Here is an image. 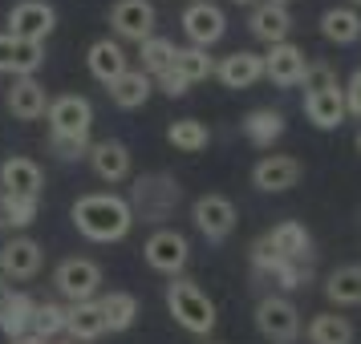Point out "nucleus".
I'll list each match as a JSON object with an SVG mask.
<instances>
[{
	"label": "nucleus",
	"instance_id": "423d86ee",
	"mask_svg": "<svg viewBox=\"0 0 361 344\" xmlns=\"http://www.w3.org/2000/svg\"><path fill=\"white\" fill-rule=\"evenodd\" d=\"M142 255L154 272H163V276H183V267L191 260V243H187V235H179L175 227H159L150 235L147 243H142Z\"/></svg>",
	"mask_w": 361,
	"mask_h": 344
},
{
	"label": "nucleus",
	"instance_id": "b1692460",
	"mask_svg": "<svg viewBox=\"0 0 361 344\" xmlns=\"http://www.w3.org/2000/svg\"><path fill=\"white\" fill-rule=\"evenodd\" d=\"M268 243H272V251L276 255H284V260H309L312 251V239L309 231H305V223H296V219H284V223H276V227L264 235Z\"/></svg>",
	"mask_w": 361,
	"mask_h": 344
},
{
	"label": "nucleus",
	"instance_id": "4c0bfd02",
	"mask_svg": "<svg viewBox=\"0 0 361 344\" xmlns=\"http://www.w3.org/2000/svg\"><path fill=\"white\" fill-rule=\"evenodd\" d=\"M4 198V215H8V227H29L37 219V198H13V195H0Z\"/></svg>",
	"mask_w": 361,
	"mask_h": 344
},
{
	"label": "nucleus",
	"instance_id": "412c9836",
	"mask_svg": "<svg viewBox=\"0 0 361 344\" xmlns=\"http://www.w3.org/2000/svg\"><path fill=\"white\" fill-rule=\"evenodd\" d=\"M49 101L53 98L45 94V85L37 82V77H13V89H8V110H13V117L37 122V117H45Z\"/></svg>",
	"mask_w": 361,
	"mask_h": 344
},
{
	"label": "nucleus",
	"instance_id": "ddd939ff",
	"mask_svg": "<svg viewBox=\"0 0 361 344\" xmlns=\"http://www.w3.org/2000/svg\"><path fill=\"white\" fill-rule=\"evenodd\" d=\"M41 186H45V174L33 158L25 154H13L8 163L0 166V195H13V198H37L41 203Z\"/></svg>",
	"mask_w": 361,
	"mask_h": 344
},
{
	"label": "nucleus",
	"instance_id": "1a4fd4ad",
	"mask_svg": "<svg viewBox=\"0 0 361 344\" xmlns=\"http://www.w3.org/2000/svg\"><path fill=\"white\" fill-rule=\"evenodd\" d=\"M53 29H57V13H53V4H45V0H20V4H13V13H8V37H17V41L45 45V37Z\"/></svg>",
	"mask_w": 361,
	"mask_h": 344
},
{
	"label": "nucleus",
	"instance_id": "bb28decb",
	"mask_svg": "<svg viewBox=\"0 0 361 344\" xmlns=\"http://www.w3.org/2000/svg\"><path fill=\"white\" fill-rule=\"evenodd\" d=\"M66 336H69V340H98V336H106V320H102L98 300H85V304H69Z\"/></svg>",
	"mask_w": 361,
	"mask_h": 344
},
{
	"label": "nucleus",
	"instance_id": "de8ad7c7",
	"mask_svg": "<svg viewBox=\"0 0 361 344\" xmlns=\"http://www.w3.org/2000/svg\"><path fill=\"white\" fill-rule=\"evenodd\" d=\"M353 8H361V0H353Z\"/></svg>",
	"mask_w": 361,
	"mask_h": 344
},
{
	"label": "nucleus",
	"instance_id": "aec40b11",
	"mask_svg": "<svg viewBox=\"0 0 361 344\" xmlns=\"http://www.w3.org/2000/svg\"><path fill=\"white\" fill-rule=\"evenodd\" d=\"M41 272V247L33 239H8L0 247V279H33Z\"/></svg>",
	"mask_w": 361,
	"mask_h": 344
},
{
	"label": "nucleus",
	"instance_id": "9d476101",
	"mask_svg": "<svg viewBox=\"0 0 361 344\" xmlns=\"http://www.w3.org/2000/svg\"><path fill=\"white\" fill-rule=\"evenodd\" d=\"M110 29L122 41H150L154 37V4L150 0H118L110 8Z\"/></svg>",
	"mask_w": 361,
	"mask_h": 344
},
{
	"label": "nucleus",
	"instance_id": "79ce46f5",
	"mask_svg": "<svg viewBox=\"0 0 361 344\" xmlns=\"http://www.w3.org/2000/svg\"><path fill=\"white\" fill-rule=\"evenodd\" d=\"M341 94H345V110H349V114L361 122V69L349 77V85H345Z\"/></svg>",
	"mask_w": 361,
	"mask_h": 344
},
{
	"label": "nucleus",
	"instance_id": "2eb2a0df",
	"mask_svg": "<svg viewBox=\"0 0 361 344\" xmlns=\"http://www.w3.org/2000/svg\"><path fill=\"white\" fill-rule=\"evenodd\" d=\"M296 179H300V163L293 154H268L252 166V182L256 191H268V195H280V191H293Z\"/></svg>",
	"mask_w": 361,
	"mask_h": 344
},
{
	"label": "nucleus",
	"instance_id": "4be33fe9",
	"mask_svg": "<svg viewBox=\"0 0 361 344\" xmlns=\"http://www.w3.org/2000/svg\"><path fill=\"white\" fill-rule=\"evenodd\" d=\"M33 316H37V300L29 292H8V300L0 304V332L8 340L33 336Z\"/></svg>",
	"mask_w": 361,
	"mask_h": 344
},
{
	"label": "nucleus",
	"instance_id": "8fccbe9b",
	"mask_svg": "<svg viewBox=\"0 0 361 344\" xmlns=\"http://www.w3.org/2000/svg\"><path fill=\"white\" fill-rule=\"evenodd\" d=\"M207 344H219V340H207Z\"/></svg>",
	"mask_w": 361,
	"mask_h": 344
},
{
	"label": "nucleus",
	"instance_id": "7ed1b4c3",
	"mask_svg": "<svg viewBox=\"0 0 361 344\" xmlns=\"http://www.w3.org/2000/svg\"><path fill=\"white\" fill-rule=\"evenodd\" d=\"M166 308L175 316V324L195 332V336H207L215 328V304L207 300V292H199L195 279L175 276L166 284Z\"/></svg>",
	"mask_w": 361,
	"mask_h": 344
},
{
	"label": "nucleus",
	"instance_id": "9b49d317",
	"mask_svg": "<svg viewBox=\"0 0 361 344\" xmlns=\"http://www.w3.org/2000/svg\"><path fill=\"white\" fill-rule=\"evenodd\" d=\"M191 219H195V227L219 243V239H228L231 231H235V203L224 195H203L195 198V207H191Z\"/></svg>",
	"mask_w": 361,
	"mask_h": 344
},
{
	"label": "nucleus",
	"instance_id": "a18cd8bd",
	"mask_svg": "<svg viewBox=\"0 0 361 344\" xmlns=\"http://www.w3.org/2000/svg\"><path fill=\"white\" fill-rule=\"evenodd\" d=\"M231 4H260V0H231Z\"/></svg>",
	"mask_w": 361,
	"mask_h": 344
},
{
	"label": "nucleus",
	"instance_id": "20e7f679",
	"mask_svg": "<svg viewBox=\"0 0 361 344\" xmlns=\"http://www.w3.org/2000/svg\"><path fill=\"white\" fill-rule=\"evenodd\" d=\"M53 288L66 295L69 304H85V300H98L102 288V267L85 255H69V260L57 263L53 272Z\"/></svg>",
	"mask_w": 361,
	"mask_h": 344
},
{
	"label": "nucleus",
	"instance_id": "c03bdc74",
	"mask_svg": "<svg viewBox=\"0 0 361 344\" xmlns=\"http://www.w3.org/2000/svg\"><path fill=\"white\" fill-rule=\"evenodd\" d=\"M4 300H8V288H4V279H0V304H4Z\"/></svg>",
	"mask_w": 361,
	"mask_h": 344
},
{
	"label": "nucleus",
	"instance_id": "ea45409f",
	"mask_svg": "<svg viewBox=\"0 0 361 344\" xmlns=\"http://www.w3.org/2000/svg\"><path fill=\"white\" fill-rule=\"evenodd\" d=\"M247 255H252V267H256L260 276H272L280 263H284V255H276V251H272V243H268L264 235L256 239V243H252V251H247Z\"/></svg>",
	"mask_w": 361,
	"mask_h": 344
},
{
	"label": "nucleus",
	"instance_id": "7c9ffc66",
	"mask_svg": "<svg viewBox=\"0 0 361 344\" xmlns=\"http://www.w3.org/2000/svg\"><path fill=\"white\" fill-rule=\"evenodd\" d=\"M175 53H179V45L171 37H150V41L138 45V69L147 77H163L166 69L175 65Z\"/></svg>",
	"mask_w": 361,
	"mask_h": 344
},
{
	"label": "nucleus",
	"instance_id": "c85d7f7f",
	"mask_svg": "<svg viewBox=\"0 0 361 344\" xmlns=\"http://www.w3.org/2000/svg\"><path fill=\"white\" fill-rule=\"evenodd\" d=\"M321 37L333 45H353L361 37V13L357 8H325L321 17Z\"/></svg>",
	"mask_w": 361,
	"mask_h": 344
},
{
	"label": "nucleus",
	"instance_id": "2f4dec72",
	"mask_svg": "<svg viewBox=\"0 0 361 344\" xmlns=\"http://www.w3.org/2000/svg\"><path fill=\"white\" fill-rule=\"evenodd\" d=\"M166 142L175 150H183V154H199V150H207V142H212V130L199 117H179V122L166 126Z\"/></svg>",
	"mask_w": 361,
	"mask_h": 344
},
{
	"label": "nucleus",
	"instance_id": "393cba45",
	"mask_svg": "<svg viewBox=\"0 0 361 344\" xmlns=\"http://www.w3.org/2000/svg\"><path fill=\"white\" fill-rule=\"evenodd\" d=\"M154 94V77H147L142 69H126L118 82H110V101L122 110H138L147 106V98Z\"/></svg>",
	"mask_w": 361,
	"mask_h": 344
},
{
	"label": "nucleus",
	"instance_id": "e433bc0d",
	"mask_svg": "<svg viewBox=\"0 0 361 344\" xmlns=\"http://www.w3.org/2000/svg\"><path fill=\"white\" fill-rule=\"evenodd\" d=\"M305 94H325V89H341V82H337V69L325 65V61H309V69H305Z\"/></svg>",
	"mask_w": 361,
	"mask_h": 344
},
{
	"label": "nucleus",
	"instance_id": "f8f14e48",
	"mask_svg": "<svg viewBox=\"0 0 361 344\" xmlns=\"http://www.w3.org/2000/svg\"><path fill=\"white\" fill-rule=\"evenodd\" d=\"M305 69H309V61H305V53L296 49L293 41L268 45V53H264V77H268L272 85H280V89L300 85L305 82Z\"/></svg>",
	"mask_w": 361,
	"mask_h": 344
},
{
	"label": "nucleus",
	"instance_id": "5701e85b",
	"mask_svg": "<svg viewBox=\"0 0 361 344\" xmlns=\"http://www.w3.org/2000/svg\"><path fill=\"white\" fill-rule=\"evenodd\" d=\"M305 117L317 130H337L349 110H345V94L341 89H325V94H305Z\"/></svg>",
	"mask_w": 361,
	"mask_h": 344
},
{
	"label": "nucleus",
	"instance_id": "c9c22d12",
	"mask_svg": "<svg viewBox=\"0 0 361 344\" xmlns=\"http://www.w3.org/2000/svg\"><path fill=\"white\" fill-rule=\"evenodd\" d=\"M272 279H276L284 292H296V288H305L312 279V263L309 260H284L276 272H272Z\"/></svg>",
	"mask_w": 361,
	"mask_h": 344
},
{
	"label": "nucleus",
	"instance_id": "39448f33",
	"mask_svg": "<svg viewBox=\"0 0 361 344\" xmlns=\"http://www.w3.org/2000/svg\"><path fill=\"white\" fill-rule=\"evenodd\" d=\"M256 328H260L264 340L272 344H293L300 336V312H296L293 300L284 295H264L256 304Z\"/></svg>",
	"mask_w": 361,
	"mask_h": 344
},
{
	"label": "nucleus",
	"instance_id": "f704fd0d",
	"mask_svg": "<svg viewBox=\"0 0 361 344\" xmlns=\"http://www.w3.org/2000/svg\"><path fill=\"white\" fill-rule=\"evenodd\" d=\"M66 320H69V308L66 304H37V316H33V336L37 340H57V336H66Z\"/></svg>",
	"mask_w": 361,
	"mask_h": 344
},
{
	"label": "nucleus",
	"instance_id": "f3484780",
	"mask_svg": "<svg viewBox=\"0 0 361 344\" xmlns=\"http://www.w3.org/2000/svg\"><path fill=\"white\" fill-rule=\"evenodd\" d=\"M215 77L228 89H252L264 77V53H247V49L228 53L224 61H215Z\"/></svg>",
	"mask_w": 361,
	"mask_h": 344
},
{
	"label": "nucleus",
	"instance_id": "4468645a",
	"mask_svg": "<svg viewBox=\"0 0 361 344\" xmlns=\"http://www.w3.org/2000/svg\"><path fill=\"white\" fill-rule=\"evenodd\" d=\"M247 29H252V37H256V41H264V45H284V41H288V33H293V13H288V4L260 0V4H252Z\"/></svg>",
	"mask_w": 361,
	"mask_h": 344
},
{
	"label": "nucleus",
	"instance_id": "a211bd4d",
	"mask_svg": "<svg viewBox=\"0 0 361 344\" xmlns=\"http://www.w3.org/2000/svg\"><path fill=\"white\" fill-rule=\"evenodd\" d=\"M85 65H90V73H94L102 85H110V82H118V77L130 69V53L122 49V41L102 37V41H94V45H90V53H85Z\"/></svg>",
	"mask_w": 361,
	"mask_h": 344
},
{
	"label": "nucleus",
	"instance_id": "cd10ccee",
	"mask_svg": "<svg viewBox=\"0 0 361 344\" xmlns=\"http://www.w3.org/2000/svg\"><path fill=\"white\" fill-rule=\"evenodd\" d=\"M102 320H106V332H126V328L138 320V300L130 292H106L98 295Z\"/></svg>",
	"mask_w": 361,
	"mask_h": 344
},
{
	"label": "nucleus",
	"instance_id": "a19ab883",
	"mask_svg": "<svg viewBox=\"0 0 361 344\" xmlns=\"http://www.w3.org/2000/svg\"><path fill=\"white\" fill-rule=\"evenodd\" d=\"M154 85L163 89L166 98H187V89H191V85L183 82V77H179V73H175V69H166L163 77H154Z\"/></svg>",
	"mask_w": 361,
	"mask_h": 344
},
{
	"label": "nucleus",
	"instance_id": "09e8293b",
	"mask_svg": "<svg viewBox=\"0 0 361 344\" xmlns=\"http://www.w3.org/2000/svg\"><path fill=\"white\" fill-rule=\"evenodd\" d=\"M357 150H361V134H357Z\"/></svg>",
	"mask_w": 361,
	"mask_h": 344
},
{
	"label": "nucleus",
	"instance_id": "dca6fc26",
	"mask_svg": "<svg viewBox=\"0 0 361 344\" xmlns=\"http://www.w3.org/2000/svg\"><path fill=\"white\" fill-rule=\"evenodd\" d=\"M45 61V45L37 41H17V37L0 33V73H13V77H33Z\"/></svg>",
	"mask_w": 361,
	"mask_h": 344
},
{
	"label": "nucleus",
	"instance_id": "58836bf2",
	"mask_svg": "<svg viewBox=\"0 0 361 344\" xmlns=\"http://www.w3.org/2000/svg\"><path fill=\"white\" fill-rule=\"evenodd\" d=\"M90 138H61V134H49V150L57 154V158H66V163H73V158H85L90 154Z\"/></svg>",
	"mask_w": 361,
	"mask_h": 344
},
{
	"label": "nucleus",
	"instance_id": "f257e3e1",
	"mask_svg": "<svg viewBox=\"0 0 361 344\" xmlns=\"http://www.w3.org/2000/svg\"><path fill=\"white\" fill-rule=\"evenodd\" d=\"M73 227L82 231L90 243H118L126 239L134 227V211L122 195H110V191H98V195H82L73 203Z\"/></svg>",
	"mask_w": 361,
	"mask_h": 344
},
{
	"label": "nucleus",
	"instance_id": "f03ea898",
	"mask_svg": "<svg viewBox=\"0 0 361 344\" xmlns=\"http://www.w3.org/2000/svg\"><path fill=\"white\" fill-rule=\"evenodd\" d=\"M183 198V186L171 174H163V170H154V174H138L130 186V211L134 219H142V223H166L171 219V211L179 207Z\"/></svg>",
	"mask_w": 361,
	"mask_h": 344
},
{
	"label": "nucleus",
	"instance_id": "49530a36",
	"mask_svg": "<svg viewBox=\"0 0 361 344\" xmlns=\"http://www.w3.org/2000/svg\"><path fill=\"white\" fill-rule=\"evenodd\" d=\"M272 4H288V0H272Z\"/></svg>",
	"mask_w": 361,
	"mask_h": 344
},
{
	"label": "nucleus",
	"instance_id": "a878e982",
	"mask_svg": "<svg viewBox=\"0 0 361 344\" xmlns=\"http://www.w3.org/2000/svg\"><path fill=\"white\" fill-rule=\"evenodd\" d=\"M325 295H329V304H337V308H357L361 304V263H345L337 272H329Z\"/></svg>",
	"mask_w": 361,
	"mask_h": 344
},
{
	"label": "nucleus",
	"instance_id": "473e14b6",
	"mask_svg": "<svg viewBox=\"0 0 361 344\" xmlns=\"http://www.w3.org/2000/svg\"><path fill=\"white\" fill-rule=\"evenodd\" d=\"M309 344H353V324L337 312H321L309 320Z\"/></svg>",
	"mask_w": 361,
	"mask_h": 344
},
{
	"label": "nucleus",
	"instance_id": "c756f323",
	"mask_svg": "<svg viewBox=\"0 0 361 344\" xmlns=\"http://www.w3.org/2000/svg\"><path fill=\"white\" fill-rule=\"evenodd\" d=\"M244 134L252 146L268 150L276 138H284V114L280 110H252V114L244 117Z\"/></svg>",
	"mask_w": 361,
	"mask_h": 344
},
{
	"label": "nucleus",
	"instance_id": "6ab92c4d",
	"mask_svg": "<svg viewBox=\"0 0 361 344\" xmlns=\"http://www.w3.org/2000/svg\"><path fill=\"white\" fill-rule=\"evenodd\" d=\"M85 158H90V166H94V174H98L102 182L130 179V150L122 146L118 138H102V142H94Z\"/></svg>",
	"mask_w": 361,
	"mask_h": 344
},
{
	"label": "nucleus",
	"instance_id": "6e6552de",
	"mask_svg": "<svg viewBox=\"0 0 361 344\" xmlns=\"http://www.w3.org/2000/svg\"><path fill=\"white\" fill-rule=\"evenodd\" d=\"M183 33H187L191 45L212 49L215 41H224V33H228V17H224V8L212 4V0H195V4L183 8Z\"/></svg>",
	"mask_w": 361,
	"mask_h": 344
},
{
	"label": "nucleus",
	"instance_id": "72a5a7b5",
	"mask_svg": "<svg viewBox=\"0 0 361 344\" xmlns=\"http://www.w3.org/2000/svg\"><path fill=\"white\" fill-rule=\"evenodd\" d=\"M175 73H179L187 85H195V82H207V77H215V57L207 49H199V45H187V49L175 53Z\"/></svg>",
	"mask_w": 361,
	"mask_h": 344
},
{
	"label": "nucleus",
	"instance_id": "37998d69",
	"mask_svg": "<svg viewBox=\"0 0 361 344\" xmlns=\"http://www.w3.org/2000/svg\"><path fill=\"white\" fill-rule=\"evenodd\" d=\"M8 344H45V340H37V336H20V340H8Z\"/></svg>",
	"mask_w": 361,
	"mask_h": 344
},
{
	"label": "nucleus",
	"instance_id": "0eeeda50",
	"mask_svg": "<svg viewBox=\"0 0 361 344\" xmlns=\"http://www.w3.org/2000/svg\"><path fill=\"white\" fill-rule=\"evenodd\" d=\"M49 134H61V138H90V126H94V106L82 98V94H61V98L49 101Z\"/></svg>",
	"mask_w": 361,
	"mask_h": 344
}]
</instances>
